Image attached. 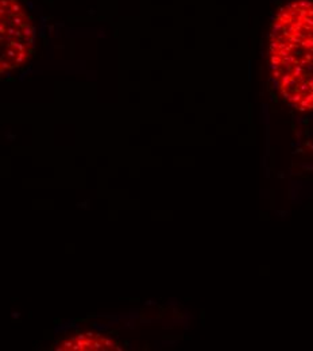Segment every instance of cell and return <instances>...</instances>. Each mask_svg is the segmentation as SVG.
I'll list each match as a JSON object with an SVG mask.
<instances>
[{"mask_svg":"<svg viewBox=\"0 0 313 351\" xmlns=\"http://www.w3.org/2000/svg\"><path fill=\"white\" fill-rule=\"evenodd\" d=\"M268 64L284 100L299 111H313V0H290L277 11Z\"/></svg>","mask_w":313,"mask_h":351,"instance_id":"obj_1","label":"cell"},{"mask_svg":"<svg viewBox=\"0 0 313 351\" xmlns=\"http://www.w3.org/2000/svg\"><path fill=\"white\" fill-rule=\"evenodd\" d=\"M36 27L19 0H0V75L23 66L33 54Z\"/></svg>","mask_w":313,"mask_h":351,"instance_id":"obj_2","label":"cell"},{"mask_svg":"<svg viewBox=\"0 0 313 351\" xmlns=\"http://www.w3.org/2000/svg\"><path fill=\"white\" fill-rule=\"evenodd\" d=\"M119 345L99 334H77L58 343L57 350H119Z\"/></svg>","mask_w":313,"mask_h":351,"instance_id":"obj_3","label":"cell"}]
</instances>
